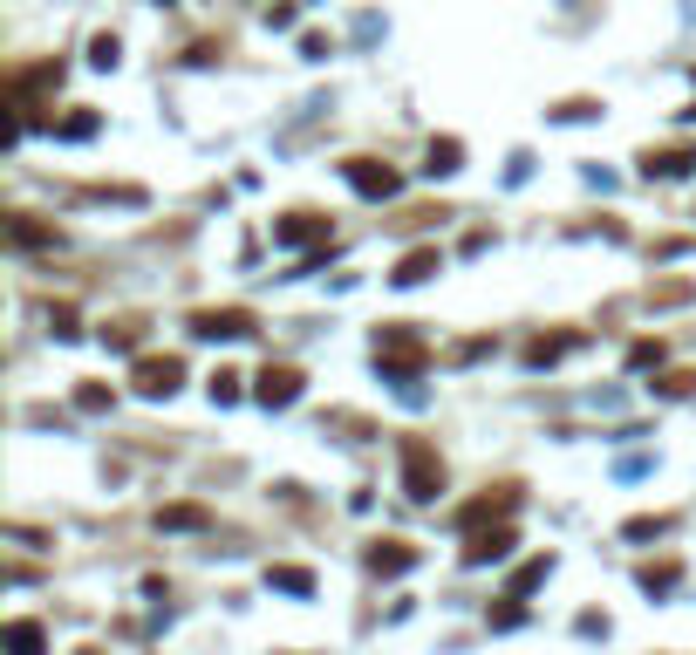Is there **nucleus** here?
<instances>
[{
    "instance_id": "15",
    "label": "nucleus",
    "mask_w": 696,
    "mask_h": 655,
    "mask_svg": "<svg viewBox=\"0 0 696 655\" xmlns=\"http://www.w3.org/2000/svg\"><path fill=\"white\" fill-rule=\"evenodd\" d=\"M7 239H14V246H48V239H55V226H28V219H14V226H7Z\"/></svg>"
},
{
    "instance_id": "9",
    "label": "nucleus",
    "mask_w": 696,
    "mask_h": 655,
    "mask_svg": "<svg viewBox=\"0 0 696 655\" xmlns=\"http://www.w3.org/2000/svg\"><path fill=\"white\" fill-rule=\"evenodd\" d=\"M280 246H308V239H328V219H314V212H294V219H280L273 226Z\"/></svg>"
},
{
    "instance_id": "18",
    "label": "nucleus",
    "mask_w": 696,
    "mask_h": 655,
    "mask_svg": "<svg viewBox=\"0 0 696 655\" xmlns=\"http://www.w3.org/2000/svg\"><path fill=\"white\" fill-rule=\"evenodd\" d=\"M574 348V335H553V342H533L526 348V362H553V355H567Z\"/></svg>"
},
{
    "instance_id": "5",
    "label": "nucleus",
    "mask_w": 696,
    "mask_h": 655,
    "mask_svg": "<svg viewBox=\"0 0 696 655\" xmlns=\"http://www.w3.org/2000/svg\"><path fill=\"white\" fill-rule=\"evenodd\" d=\"M348 185L362 198H396V171L376 164V157H348Z\"/></svg>"
},
{
    "instance_id": "14",
    "label": "nucleus",
    "mask_w": 696,
    "mask_h": 655,
    "mask_svg": "<svg viewBox=\"0 0 696 655\" xmlns=\"http://www.w3.org/2000/svg\"><path fill=\"white\" fill-rule=\"evenodd\" d=\"M273 587H287V594H314V574H308V567H273Z\"/></svg>"
},
{
    "instance_id": "2",
    "label": "nucleus",
    "mask_w": 696,
    "mask_h": 655,
    "mask_svg": "<svg viewBox=\"0 0 696 655\" xmlns=\"http://www.w3.org/2000/svg\"><path fill=\"white\" fill-rule=\"evenodd\" d=\"M376 362H383V376H403V383H410V376L424 369V342H417L410 328H383V335H376Z\"/></svg>"
},
{
    "instance_id": "6",
    "label": "nucleus",
    "mask_w": 696,
    "mask_h": 655,
    "mask_svg": "<svg viewBox=\"0 0 696 655\" xmlns=\"http://www.w3.org/2000/svg\"><path fill=\"white\" fill-rule=\"evenodd\" d=\"M192 328L212 335V342H219V335H253V314L246 308H205V314H192Z\"/></svg>"
},
{
    "instance_id": "3",
    "label": "nucleus",
    "mask_w": 696,
    "mask_h": 655,
    "mask_svg": "<svg viewBox=\"0 0 696 655\" xmlns=\"http://www.w3.org/2000/svg\"><path fill=\"white\" fill-rule=\"evenodd\" d=\"M130 383L144 389V396H171V389L185 383V362H178V355H137Z\"/></svg>"
},
{
    "instance_id": "16",
    "label": "nucleus",
    "mask_w": 696,
    "mask_h": 655,
    "mask_svg": "<svg viewBox=\"0 0 696 655\" xmlns=\"http://www.w3.org/2000/svg\"><path fill=\"white\" fill-rule=\"evenodd\" d=\"M546 567H553V560H526V567H519V574H512V601H519V594H526V587H540V580H546Z\"/></svg>"
},
{
    "instance_id": "21",
    "label": "nucleus",
    "mask_w": 696,
    "mask_h": 655,
    "mask_svg": "<svg viewBox=\"0 0 696 655\" xmlns=\"http://www.w3.org/2000/svg\"><path fill=\"white\" fill-rule=\"evenodd\" d=\"M669 580H676V567H649V574H642V587H649V594H662Z\"/></svg>"
},
{
    "instance_id": "8",
    "label": "nucleus",
    "mask_w": 696,
    "mask_h": 655,
    "mask_svg": "<svg viewBox=\"0 0 696 655\" xmlns=\"http://www.w3.org/2000/svg\"><path fill=\"white\" fill-rule=\"evenodd\" d=\"M437 267H444V260H437V246H417V253H403V260H396L389 280H396V287H417V280H430Z\"/></svg>"
},
{
    "instance_id": "11",
    "label": "nucleus",
    "mask_w": 696,
    "mask_h": 655,
    "mask_svg": "<svg viewBox=\"0 0 696 655\" xmlns=\"http://www.w3.org/2000/svg\"><path fill=\"white\" fill-rule=\"evenodd\" d=\"M410 560H417V553H410L403 540H376V546H369V567H376V574H403Z\"/></svg>"
},
{
    "instance_id": "1",
    "label": "nucleus",
    "mask_w": 696,
    "mask_h": 655,
    "mask_svg": "<svg viewBox=\"0 0 696 655\" xmlns=\"http://www.w3.org/2000/svg\"><path fill=\"white\" fill-rule=\"evenodd\" d=\"M403 492L417 505H430L444 492V464H437V451H430L424 437H403Z\"/></svg>"
},
{
    "instance_id": "10",
    "label": "nucleus",
    "mask_w": 696,
    "mask_h": 655,
    "mask_svg": "<svg viewBox=\"0 0 696 655\" xmlns=\"http://www.w3.org/2000/svg\"><path fill=\"white\" fill-rule=\"evenodd\" d=\"M512 499H519V492H512V485H499V492H492V499L464 505V512H458V526H464V533H471V526H485V519H492V512H512Z\"/></svg>"
},
{
    "instance_id": "17",
    "label": "nucleus",
    "mask_w": 696,
    "mask_h": 655,
    "mask_svg": "<svg viewBox=\"0 0 696 655\" xmlns=\"http://www.w3.org/2000/svg\"><path fill=\"white\" fill-rule=\"evenodd\" d=\"M157 526H205V505H171V512H157Z\"/></svg>"
},
{
    "instance_id": "20",
    "label": "nucleus",
    "mask_w": 696,
    "mask_h": 655,
    "mask_svg": "<svg viewBox=\"0 0 696 655\" xmlns=\"http://www.w3.org/2000/svg\"><path fill=\"white\" fill-rule=\"evenodd\" d=\"M635 369H649V362H662V342H635V355H628Z\"/></svg>"
},
{
    "instance_id": "4",
    "label": "nucleus",
    "mask_w": 696,
    "mask_h": 655,
    "mask_svg": "<svg viewBox=\"0 0 696 655\" xmlns=\"http://www.w3.org/2000/svg\"><path fill=\"white\" fill-rule=\"evenodd\" d=\"M253 396H260L267 410H287V403L301 396V369H287V362H267V369H260V389H253Z\"/></svg>"
},
{
    "instance_id": "19",
    "label": "nucleus",
    "mask_w": 696,
    "mask_h": 655,
    "mask_svg": "<svg viewBox=\"0 0 696 655\" xmlns=\"http://www.w3.org/2000/svg\"><path fill=\"white\" fill-rule=\"evenodd\" d=\"M690 389H696V376H690V369H676V376H662V396H690Z\"/></svg>"
},
{
    "instance_id": "7",
    "label": "nucleus",
    "mask_w": 696,
    "mask_h": 655,
    "mask_svg": "<svg viewBox=\"0 0 696 655\" xmlns=\"http://www.w3.org/2000/svg\"><path fill=\"white\" fill-rule=\"evenodd\" d=\"M505 553H512V526H492V533H478V526H471V540H464V560H471V567L505 560Z\"/></svg>"
},
{
    "instance_id": "13",
    "label": "nucleus",
    "mask_w": 696,
    "mask_h": 655,
    "mask_svg": "<svg viewBox=\"0 0 696 655\" xmlns=\"http://www.w3.org/2000/svg\"><path fill=\"white\" fill-rule=\"evenodd\" d=\"M458 157H464V144H458V137H444V144H430L424 171H430V178H444V171H458Z\"/></svg>"
},
{
    "instance_id": "12",
    "label": "nucleus",
    "mask_w": 696,
    "mask_h": 655,
    "mask_svg": "<svg viewBox=\"0 0 696 655\" xmlns=\"http://www.w3.org/2000/svg\"><path fill=\"white\" fill-rule=\"evenodd\" d=\"M690 164H696L690 151H649V157H642V171H649V178H683Z\"/></svg>"
}]
</instances>
